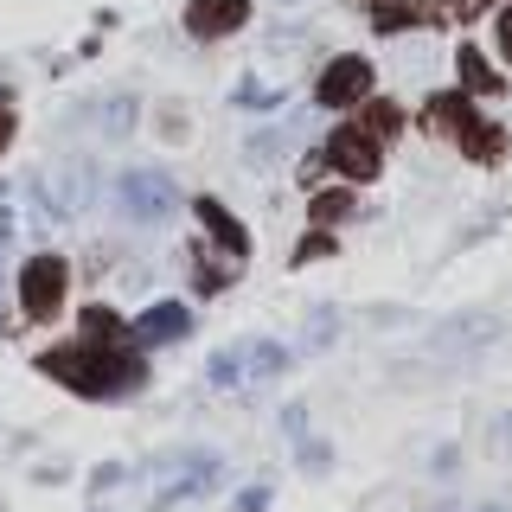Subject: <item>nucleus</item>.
Segmentation results:
<instances>
[{"mask_svg":"<svg viewBox=\"0 0 512 512\" xmlns=\"http://www.w3.org/2000/svg\"><path fill=\"white\" fill-rule=\"evenodd\" d=\"M212 378H218V384H231V378H244V352H218V365H212Z\"/></svg>","mask_w":512,"mask_h":512,"instance_id":"obj_18","label":"nucleus"},{"mask_svg":"<svg viewBox=\"0 0 512 512\" xmlns=\"http://www.w3.org/2000/svg\"><path fill=\"white\" fill-rule=\"evenodd\" d=\"M493 32H500V52H506V58H512V7H506V13H500V20H493Z\"/></svg>","mask_w":512,"mask_h":512,"instance_id":"obj_20","label":"nucleus"},{"mask_svg":"<svg viewBox=\"0 0 512 512\" xmlns=\"http://www.w3.org/2000/svg\"><path fill=\"white\" fill-rule=\"evenodd\" d=\"M39 372L71 384V391H84V397H122L148 378V365L135 359V340H128V333H77L71 346L39 352Z\"/></svg>","mask_w":512,"mask_h":512,"instance_id":"obj_1","label":"nucleus"},{"mask_svg":"<svg viewBox=\"0 0 512 512\" xmlns=\"http://www.w3.org/2000/svg\"><path fill=\"white\" fill-rule=\"evenodd\" d=\"M365 135H378V141H397V135H404V109H397V103H378V96H365Z\"/></svg>","mask_w":512,"mask_h":512,"instance_id":"obj_12","label":"nucleus"},{"mask_svg":"<svg viewBox=\"0 0 512 512\" xmlns=\"http://www.w3.org/2000/svg\"><path fill=\"white\" fill-rule=\"evenodd\" d=\"M455 64H461V90H468V96H500V90H506V77L493 71L487 58H480V45H461Z\"/></svg>","mask_w":512,"mask_h":512,"instance_id":"obj_11","label":"nucleus"},{"mask_svg":"<svg viewBox=\"0 0 512 512\" xmlns=\"http://www.w3.org/2000/svg\"><path fill=\"white\" fill-rule=\"evenodd\" d=\"M7 141H13V109H7V96H0V154H7Z\"/></svg>","mask_w":512,"mask_h":512,"instance_id":"obj_21","label":"nucleus"},{"mask_svg":"<svg viewBox=\"0 0 512 512\" xmlns=\"http://www.w3.org/2000/svg\"><path fill=\"white\" fill-rule=\"evenodd\" d=\"M64 288H71V269L52 250H32L20 263V314L26 320H58L64 314Z\"/></svg>","mask_w":512,"mask_h":512,"instance_id":"obj_3","label":"nucleus"},{"mask_svg":"<svg viewBox=\"0 0 512 512\" xmlns=\"http://www.w3.org/2000/svg\"><path fill=\"white\" fill-rule=\"evenodd\" d=\"M352 205H359V199H352L346 186H327V192H314V199H308V218L314 224H340V218H352Z\"/></svg>","mask_w":512,"mask_h":512,"instance_id":"obj_14","label":"nucleus"},{"mask_svg":"<svg viewBox=\"0 0 512 512\" xmlns=\"http://www.w3.org/2000/svg\"><path fill=\"white\" fill-rule=\"evenodd\" d=\"M423 128H429V135H455L461 154L480 160V167H500V160H506V128H493L487 116H474L468 90H436L429 109H423Z\"/></svg>","mask_w":512,"mask_h":512,"instance_id":"obj_2","label":"nucleus"},{"mask_svg":"<svg viewBox=\"0 0 512 512\" xmlns=\"http://www.w3.org/2000/svg\"><path fill=\"white\" fill-rule=\"evenodd\" d=\"M250 20V0H186V32L192 39H224Z\"/></svg>","mask_w":512,"mask_h":512,"instance_id":"obj_8","label":"nucleus"},{"mask_svg":"<svg viewBox=\"0 0 512 512\" xmlns=\"http://www.w3.org/2000/svg\"><path fill=\"white\" fill-rule=\"evenodd\" d=\"M237 103H244V109H269V103H282V96H276V90H263V84H250V77H244V84H237Z\"/></svg>","mask_w":512,"mask_h":512,"instance_id":"obj_17","label":"nucleus"},{"mask_svg":"<svg viewBox=\"0 0 512 512\" xmlns=\"http://www.w3.org/2000/svg\"><path fill=\"white\" fill-rule=\"evenodd\" d=\"M173 205H180V192H173L167 173H154V167L122 173V212L135 218V224H160V218H173Z\"/></svg>","mask_w":512,"mask_h":512,"instance_id":"obj_6","label":"nucleus"},{"mask_svg":"<svg viewBox=\"0 0 512 512\" xmlns=\"http://www.w3.org/2000/svg\"><path fill=\"white\" fill-rule=\"evenodd\" d=\"M282 365H288V352H282L276 340H256V346H250V365H244V372H282Z\"/></svg>","mask_w":512,"mask_h":512,"instance_id":"obj_16","label":"nucleus"},{"mask_svg":"<svg viewBox=\"0 0 512 512\" xmlns=\"http://www.w3.org/2000/svg\"><path fill=\"white\" fill-rule=\"evenodd\" d=\"M423 20H448V7H378L372 13L378 32H404V26H423Z\"/></svg>","mask_w":512,"mask_h":512,"instance_id":"obj_13","label":"nucleus"},{"mask_svg":"<svg viewBox=\"0 0 512 512\" xmlns=\"http://www.w3.org/2000/svg\"><path fill=\"white\" fill-rule=\"evenodd\" d=\"M186 327H192V308H186V301H154V308L128 327V340H135V346H167V340H180Z\"/></svg>","mask_w":512,"mask_h":512,"instance_id":"obj_9","label":"nucleus"},{"mask_svg":"<svg viewBox=\"0 0 512 512\" xmlns=\"http://www.w3.org/2000/svg\"><path fill=\"white\" fill-rule=\"evenodd\" d=\"M212 480H218V461L212 455H173L167 480L154 487V512H167L173 500H186V493H205Z\"/></svg>","mask_w":512,"mask_h":512,"instance_id":"obj_7","label":"nucleus"},{"mask_svg":"<svg viewBox=\"0 0 512 512\" xmlns=\"http://www.w3.org/2000/svg\"><path fill=\"white\" fill-rule=\"evenodd\" d=\"M263 506H269V487H250L244 500H237V512H263Z\"/></svg>","mask_w":512,"mask_h":512,"instance_id":"obj_19","label":"nucleus"},{"mask_svg":"<svg viewBox=\"0 0 512 512\" xmlns=\"http://www.w3.org/2000/svg\"><path fill=\"white\" fill-rule=\"evenodd\" d=\"M340 250V237H333V224H314L308 237H301L295 244V256H288V263H320V256H333Z\"/></svg>","mask_w":512,"mask_h":512,"instance_id":"obj_15","label":"nucleus"},{"mask_svg":"<svg viewBox=\"0 0 512 512\" xmlns=\"http://www.w3.org/2000/svg\"><path fill=\"white\" fill-rule=\"evenodd\" d=\"M192 212H199V224L212 231V244L231 256V263H244V256H250V231H244V224H237L231 212H224L212 192H205V199H192Z\"/></svg>","mask_w":512,"mask_h":512,"instance_id":"obj_10","label":"nucleus"},{"mask_svg":"<svg viewBox=\"0 0 512 512\" xmlns=\"http://www.w3.org/2000/svg\"><path fill=\"white\" fill-rule=\"evenodd\" d=\"M365 96H372V58H359V52L333 58L327 71H320V84H314L320 109H359Z\"/></svg>","mask_w":512,"mask_h":512,"instance_id":"obj_4","label":"nucleus"},{"mask_svg":"<svg viewBox=\"0 0 512 512\" xmlns=\"http://www.w3.org/2000/svg\"><path fill=\"white\" fill-rule=\"evenodd\" d=\"M320 154H327V167H340L352 186H365V180H378V173H384V141L365 135V128H333V141Z\"/></svg>","mask_w":512,"mask_h":512,"instance_id":"obj_5","label":"nucleus"}]
</instances>
